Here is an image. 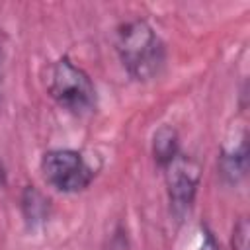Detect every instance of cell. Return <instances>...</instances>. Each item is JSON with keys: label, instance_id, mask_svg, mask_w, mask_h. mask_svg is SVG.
<instances>
[{"label": "cell", "instance_id": "obj_1", "mask_svg": "<svg viewBox=\"0 0 250 250\" xmlns=\"http://www.w3.org/2000/svg\"><path fill=\"white\" fill-rule=\"evenodd\" d=\"M115 51L127 74L137 82L154 80L166 66L164 41L154 27L141 18L127 20L117 25Z\"/></svg>", "mask_w": 250, "mask_h": 250}, {"label": "cell", "instance_id": "obj_2", "mask_svg": "<svg viewBox=\"0 0 250 250\" xmlns=\"http://www.w3.org/2000/svg\"><path fill=\"white\" fill-rule=\"evenodd\" d=\"M45 90L57 105L78 117L90 115L98 104V94L92 78L68 57H61L47 66Z\"/></svg>", "mask_w": 250, "mask_h": 250}, {"label": "cell", "instance_id": "obj_3", "mask_svg": "<svg viewBox=\"0 0 250 250\" xmlns=\"http://www.w3.org/2000/svg\"><path fill=\"white\" fill-rule=\"evenodd\" d=\"M41 172L45 182L62 193H78L86 189L96 170L80 150L74 148H51L41 158Z\"/></svg>", "mask_w": 250, "mask_h": 250}, {"label": "cell", "instance_id": "obj_4", "mask_svg": "<svg viewBox=\"0 0 250 250\" xmlns=\"http://www.w3.org/2000/svg\"><path fill=\"white\" fill-rule=\"evenodd\" d=\"M162 170L172 213L176 217H184L195 201V193L199 188V166L193 158L180 150L176 158L162 166Z\"/></svg>", "mask_w": 250, "mask_h": 250}, {"label": "cell", "instance_id": "obj_5", "mask_svg": "<svg viewBox=\"0 0 250 250\" xmlns=\"http://www.w3.org/2000/svg\"><path fill=\"white\" fill-rule=\"evenodd\" d=\"M248 170V143H246V131H240V135L234 139L232 146H225L219 156V172L225 182L238 184Z\"/></svg>", "mask_w": 250, "mask_h": 250}, {"label": "cell", "instance_id": "obj_6", "mask_svg": "<svg viewBox=\"0 0 250 250\" xmlns=\"http://www.w3.org/2000/svg\"><path fill=\"white\" fill-rule=\"evenodd\" d=\"M51 201L35 188V186H25L20 197V207H21V215L27 223L29 229L39 227L47 221L49 211H51Z\"/></svg>", "mask_w": 250, "mask_h": 250}, {"label": "cell", "instance_id": "obj_7", "mask_svg": "<svg viewBox=\"0 0 250 250\" xmlns=\"http://www.w3.org/2000/svg\"><path fill=\"white\" fill-rule=\"evenodd\" d=\"M180 150H182L180 148V137H178L174 127L162 125L154 131V135H152V156H154V162L160 168L166 166L172 158H176V154Z\"/></svg>", "mask_w": 250, "mask_h": 250}, {"label": "cell", "instance_id": "obj_8", "mask_svg": "<svg viewBox=\"0 0 250 250\" xmlns=\"http://www.w3.org/2000/svg\"><path fill=\"white\" fill-rule=\"evenodd\" d=\"M248 238H250V223L246 217H240L232 227V236H230L232 250H248L250 248Z\"/></svg>", "mask_w": 250, "mask_h": 250}, {"label": "cell", "instance_id": "obj_9", "mask_svg": "<svg viewBox=\"0 0 250 250\" xmlns=\"http://www.w3.org/2000/svg\"><path fill=\"white\" fill-rule=\"evenodd\" d=\"M201 230H203V240H201L199 250H221V246H219V242H217L213 230H211L207 225H203Z\"/></svg>", "mask_w": 250, "mask_h": 250}, {"label": "cell", "instance_id": "obj_10", "mask_svg": "<svg viewBox=\"0 0 250 250\" xmlns=\"http://www.w3.org/2000/svg\"><path fill=\"white\" fill-rule=\"evenodd\" d=\"M0 88H2V41H0Z\"/></svg>", "mask_w": 250, "mask_h": 250}]
</instances>
